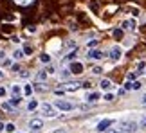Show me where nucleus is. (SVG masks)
I'll return each mask as SVG.
<instances>
[{
    "label": "nucleus",
    "instance_id": "obj_1",
    "mask_svg": "<svg viewBox=\"0 0 146 133\" xmlns=\"http://www.w3.org/2000/svg\"><path fill=\"white\" fill-rule=\"evenodd\" d=\"M40 113L43 115V117H47V119H54V117H58V112H56L54 104H49V103L40 104Z\"/></svg>",
    "mask_w": 146,
    "mask_h": 133
},
{
    "label": "nucleus",
    "instance_id": "obj_2",
    "mask_svg": "<svg viewBox=\"0 0 146 133\" xmlns=\"http://www.w3.org/2000/svg\"><path fill=\"white\" fill-rule=\"evenodd\" d=\"M54 108L60 110V112H70V110L76 108V104L70 103V101H65V99H56V101H54Z\"/></svg>",
    "mask_w": 146,
    "mask_h": 133
},
{
    "label": "nucleus",
    "instance_id": "obj_3",
    "mask_svg": "<svg viewBox=\"0 0 146 133\" xmlns=\"http://www.w3.org/2000/svg\"><path fill=\"white\" fill-rule=\"evenodd\" d=\"M121 58H123V49H121L119 45H114V47L110 49V59H112L114 63H117Z\"/></svg>",
    "mask_w": 146,
    "mask_h": 133
},
{
    "label": "nucleus",
    "instance_id": "obj_4",
    "mask_svg": "<svg viewBox=\"0 0 146 133\" xmlns=\"http://www.w3.org/2000/svg\"><path fill=\"white\" fill-rule=\"evenodd\" d=\"M69 70H70V74H83V70H85V66H83L81 61H70L69 65Z\"/></svg>",
    "mask_w": 146,
    "mask_h": 133
},
{
    "label": "nucleus",
    "instance_id": "obj_5",
    "mask_svg": "<svg viewBox=\"0 0 146 133\" xmlns=\"http://www.w3.org/2000/svg\"><path fill=\"white\" fill-rule=\"evenodd\" d=\"M139 128V124L137 122H123L121 124V133H133V131H137Z\"/></svg>",
    "mask_w": 146,
    "mask_h": 133
},
{
    "label": "nucleus",
    "instance_id": "obj_6",
    "mask_svg": "<svg viewBox=\"0 0 146 133\" xmlns=\"http://www.w3.org/2000/svg\"><path fill=\"white\" fill-rule=\"evenodd\" d=\"M135 27H137V20L135 18H128V20H125L121 24L123 31H135Z\"/></svg>",
    "mask_w": 146,
    "mask_h": 133
},
{
    "label": "nucleus",
    "instance_id": "obj_7",
    "mask_svg": "<svg viewBox=\"0 0 146 133\" xmlns=\"http://www.w3.org/2000/svg\"><path fill=\"white\" fill-rule=\"evenodd\" d=\"M87 58L88 59H94V61H99V59L105 58V54H103V51H99V49H90L88 54H87Z\"/></svg>",
    "mask_w": 146,
    "mask_h": 133
},
{
    "label": "nucleus",
    "instance_id": "obj_8",
    "mask_svg": "<svg viewBox=\"0 0 146 133\" xmlns=\"http://www.w3.org/2000/svg\"><path fill=\"white\" fill-rule=\"evenodd\" d=\"M27 126H29V131H40L43 128V120L42 119H31Z\"/></svg>",
    "mask_w": 146,
    "mask_h": 133
},
{
    "label": "nucleus",
    "instance_id": "obj_9",
    "mask_svg": "<svg viewBox=\"0 0 146 133\" xmlns=\"http://www.w3.org/2000/svg\"><path fill=\"white\" fill-rule=\"evenodd\" d=\"M81 86H83V83H78V81H69V83H65L63 90H65V92H76V90H80Z\"/></svg>",
    "mask_w": 146,
    "mask_h": 133
},
{
    "label": "nucleus",
    "instance_id": "obj_10",
    "mask_svg": "<svg viewBox=\"0 0 146 133\" xmlns=\"http://www.w3.org/2000/svg\"><path fill=\"white\" fill-rule=\"evenodd\" d=\"M112 124H114V120H112V119H103V120H99V122H98L96 130H98V131H106Z\"/></svg>",
    "mask_w": 146,
    "mask_h": 133
},
{
    "label": "nucleus",
    "instance_id": "obj_11",
    "mask_svg": "<svg viewBox=\"0 0 146 133\" xmlns=\"http://www.w3.org/2000/svg\"><path fill=\"white\" fill-rule=\"evenodd\" d=\"M99 92H90V93H87V103H96V101H99Z\"/></svg>",
    "mask_w": 146,
    "mask_h": 133
},
{
    "label": "nucleus",
    "instance_id": "obj_12",
    "mask_svg": "<svg viewBox=\"0 0 146 133\" xmlns=\"http://www.w3.org/2000/svg\"><path fill=\"white\" fill-rule=\"evenodd\" d=\"M11 93L16 95V97H20L22 93H24V88H22L20 85H13V86H11Z\"/></svg>",
    "mask_w": 146,
    "mask_h": 133
},
{
    "label": "nucleus",
    "instance_id": "obj_13",
    "mask_svg": "<svg viewBox=\"0 0 146 133\" xmlns=\"http://www.w3.org/2000/svg\"><path fill=\"white\" fill-rule=\"evenodd\" d=\"M99 88H101V90H110V88H112V81L110 79H101Z\"/></svg>",
    "mask_w": 146,
    "mask_h": 133
},
{
    "label": "nucleus",
    "instance_id": "obj_14",
    "mask_svg": "<svg viewBox=\"0 0 146 133\" xmlns=\"http://www.w3.org/2000/svg\"><path fill=\"white\" fill-rule=\"evenodd\" d=\"M38 106H40V103H38L36 99H31L29 104H27V110H29V112H35V110H36Z\"/></svg>",
    "mask_w": 146,
    "mask_h": 133
},
{
    "label": "nucleus",
    "instance_id": "obj_15",
    "mask_svg": "<svg viewBox=\"0 0 146 133\" xmlns=\"http://www.w3.org/2000/svg\"><path fill=\"white\" fill-rule=\"evenodd\" d=\"M22 88H24V95H25V97L33 95V85H29V83H25V85L22 86Z\"/></svg>",
    "mask_w": 146,
    "mask_h": 133
},
{
    "label": "nucleus",
    "instance_id": "obj_16",
    "mask_svg": "<svg viewBox=\"0 0 146 133\" xmlns=\"http://www.w3.org/2000/svg\"><path fill=\"white\" fill-rule=\"evenodd\" d=\"M24 56H25V52L22 51V49H16V51L13 52V59H16V61H18V59H22Z\"/></svg>",
    "mask_w": 146,
    "mask_h": 133
},
{
    "label": "nucleus",
    "instance_id": "obj_17",
    "mask_svg": "<svg viewBox=\"0 0 146 133\" xmlns=\"http://www.w3.org/2000/svg\"><path fill=\"white\" fill-rule=\"evenodd\" d=\"M20 103H22V99H20V97H16V95H13V97L9 99V104H11V106H13V108L20 106Z\"/></svg>",
    "mask_w": 146,
    "mask_h": 133
},
{
    "label": "nucleus",
    "instance_id": "obj_18",
    "mask_svg": "<svg viewBox=\"0 0 146 133\" xmlns=\"http://www.w3.org/2000/svg\"><path fill=\"white\" fill-rule=\"evenodd\" d=\"M47 76H49V74L45 72V68H43V70H40V72H38V74H36V79L42 83V81H45V79H47Z\"/></svg>",
    "mask_w": 146,
    "mask_h": 133
},
{
    "label": "nucleus",
    "instance_id": "obj_19",
    "mask_svg": "<svg viewBox=\"0 0 146 133\" xmlns=\"http://www.w3.org/2000/svg\"><path fill=\"white\" fill-rule=\"evenodd\" d=\"M65 49H67V51H76V41L74 40H69V41L65 43Z\"/></svg>",
    "mask_w": 146,
    "mask_h": 133
},
{
    "label": "nucleus",
    "instance_id": "obj_20",
    "mask_svg": "<svg viewBox=\"0 0 146 133\" xmlns=\"http://www.w3.org/2000/svg\"><path fill=\"white\" fill-rule=\"evenodd\" d=\"M5 131H7V133H16V126L13 122H7V124H5Z\"/></svg>",
    "mask_w": 146,
    "mask_h": 133
},
{
    "label": "nucleus",
    "instance_id": "obj_21",
    "mask_svg": "<svg viewBox=\"0 0 146 133\" xmlns=\"http://www.w3.org/2000/svg\"><path fill=\"white\" fill-rule=\"evenodd\" d=\"M40 61H42V63H50V56H49L47 52L40 54Z\"/></svg>",
    "mask_w": 146,
    "mask_h": 133
},
{
    "label": "nucleus",
    "instance_id": "obj_22",
    "mask_svg": "<svg viewBox=\"0 0 146 133\" xmlns=\"http://www.w3.org/2000/svg\"><path fill=\"white\" fill-rule=\"evenodd\" d=\"M60 77H61V79H69V77H70V70H61Z\"/></svg>",
    "mask_w": 146,
    "mask_h": 133
},
{
    "label": "nucleus",
    "instance_id": "obj_23",
    "mask_svg": "<svg viewBox=\"0 0 146 133\" xmlns=\"http://www.w3.org/2000/svg\"><path fill=\"white\" fill-rule=\"evenodd\" d=\"M114 38H115V40H121V38H123V29H115L114 31Z\"/></svg>",
    "mask_w": 146,
    "mask_h": 133
},
{
    "label": "nucleus",
    "instance_id": "obj_24",
    "mask_svg": "<svg viewBox=\"0 0 146 133\" xmlns=\"http://www.w3.org/2000/svg\"><path fill=\"white\" fill-rule=\"evenodd\" d=\"M137 76H139V72H130V74L126 76V81H133V79H135Z\"/></svg>",
    "mask_w": 146,
    "mask_h": 133
},
{
    "label": "nucleus",
    "instance_id": "obj_25",
    "mask_svg": "<svg viewBox=\"0 0 146 133\" xmlns=\"http://www.w3.org/2000/svg\"><path fill=\"white\" fill-rule=\"evenodd\" d=\"M35 0H16V4H20V5H31Z\"/></svg>",
    "mask_w": 146,
    "mask_h": 133
},
{
    "label": "nucleus",
    "instance_id": "obj_26",
    "mask_svg": "<svg viewBox=\"0 0 146 133\" xmlns=\"http://www.w3.org/2000/svg\"><path fill=\"white\" fill-rule=\"evenodd\" d=\"M96 45H98V40H88V41H87V47H88V49H94Z\"/></svg>",
    "mask_w": 146,
    "mask_h": 133
},
{
    "label": "nucleus",
    "instance_id": "obj_27",
    "mask_svg": "<svg viewBox=\"0 0 146 133\" xmlns=\"http://www.w3.org/2000/svg\"><path fill=\"white\" fill-rule=\"evenodd\" d=\"M45 72H47V74H49V76H52V74H54V72H56V68H54V66H52V65H47V68H45Z\"/></svg>",
    "mask_w": 146,
    "mask_h": 133
},
{
    "label": "nucleus",
    "instance_id": "obj_28",
    "mask_svg": "<svg viewBox=\"0 0 146 133\" xmlns=\"http://www.w3.org/2000/svg\"><path fill=\"white\" fill-rule=\"evenodd\" d=\"M29 76H31V72H29V70H22V72H20V77H22V79H27Z\"/></svg>",
    "mask_w": 146,
    "mask_h": 133
},
{
    "label": "nucleus",
    "instance_id": "obj_29",
    "mask_svg": "<svg viewBox=\"0 0 146 133\" xmlns=\"http://www.w3.org/2000/svg\"><path fill=\"white\" fill-rule=\"evenodd\" d=\"M92 74H96V76L103 74V68H101V66H94V68H92Z\"/></svg>",
    "mask_w": 146,
    "mask_h": 133
},
{
    "label": "nucleus",
    "instance_id": "obj_30",
    "mask_svg": "<svg viewBox=\"0 0 146 133\" xmlns=\"http://www.w3.org/2000/svg\"><path fill=\"white\" fill-rule=\"evenodd\" d=\"M141 88V81H133L132 83V90H139Z\"/></svg>",
    "mask_w": 146,
    "mask_h": 133
},
{
    "label": "nucleus",
    "instance_id": "obj_31",
    "mask_svg": "<svg viewBox=\"0 0 146 133\" xmlns=\"http://www.w3.org/2000/svg\"><path fill=\"white\" fill-rule=\"evenodd\" d=\"M103 99H105V101H108V103H110V101H114V93H105V97H103Z\"/></svg>",
    "mask_w": 146,
    "mask_h": 133
},
{
    "label": "nucleus",
    "instance_id": "obj_32",
    "mask_svg": "<svg viewBox=\"0 0 146 133\" xmlns=\"http://www.w3.org/2000/svg\"><path fill=\"white\" fill-rule=\"evenodd\" d=\"M132 83H133V81H126V83H125V88H123V90H125V92H126V90H132Z\"/></svg>",
    "mask_w": 146,
    "mask_h": 133
},
{
    "label": "nucleus",
    "instance_id": "obj_33",
    "mask_svg": "<svg viewBox=\"0 0 146 133\" xmlns=\"http://www.w3.org/2000/svg\"><path fill=\"white\" fill-rule=\"evenodd\" d=\"M7 95V90H5V86H0V97H5Z\"/></svg>",
    "mask_w": 146,
    "mask_h": 133
},
{
    "label": "nucleus",
    "instance_id": "obj_34",
    "mask_svg": "<svg viewBox=\"0 0 146 133\" xmlns=\"http://www.w3.org/2000/svg\"><path fill=\"white\" fill-rule=\"evenodd\" d=\"M11 63H13L11 59H4V61H2V65L5 66V68H9V66H11Z\"/></svg>",
    "mask_w": 146,
    "mask_h": 133
},
{
    "label": "nucleus",
    "instance_id": "obj_35",
    "mask_svg": "<svg viewBox=\"0 0 146 133\" xmlns=\"http://www.w3.org/2000/svg\"><path fill=\"white\" fill-rule=\"evenodd\" d=\"M2 106H4V110H7V112H11V110H13V106H11V104H9V103H4V104H2Z\"/></svg>",
    "mask_w": 146,
    "mask_h": 133
},
{
    "label": "nucleus",
    "instance_id": "obj_36",
    "mask_svg": "<svg viewBox=\"0 0 146 133\" xmlns=\"http://www.w3.org/2000/svg\"><path fill=\"white\" fill-rule=\"evenodd\" d=\"M22 51H24V52H25V54H31V52H33V49H31V47H29V45H25V47H24V49H22Z\"/></svg>",
    "mask_w": 146,
    "mask_h": 133
},
{
    "label": "nucleus",
    "instance_id": "obj_37",
    "mask_svg": "<svg viewBox=\"0 0 146 133\" xmlns=\"http://www.w3.org/2000/svg\"><path fill=\"white\" fill-rule=\"evenodd\" d=\"M106 133H119V128H108Z\"/></svg>",
    "mask_w": 146,
    "mask_h": 133
},
{
    "label": "nucleus",
    "instance_id": "obj_38",
    "mask_svg": "<svg viewBox=\"0 0 146 133\" xmlns=\"http://www.w3.org/2000/svg\"><path fill=\"white\" fill-rule=\"evenodd\" d=\"M4 59H5V52L0 51V61H4Z\"/></svg>",
    "mask_w": 146,
    "mask_h": 133
},
{
    "label": "nucleus",
    "instance_id": "obj_39",
    "mask_svg": "<svg viewBox=\"0 0 146 133\" xmlns=\"http://www.w3.org/2000/svg\"><path fill=\"white\" fill-rule=\"evenodd\" d=\"M52 133H67V130H63V128H60V130H54Z\"/></svg>",
    "mask_w": 146,
    "mask_h": 133
},
{
    "label": "nucleus",
    "instance_id": "obj_40",
    "mask_svg": "<svg viewBox=\"0 0 146 133\" xmlns=\"http://www.w3.org/2000/svg\"><path fill=\"white\" fill-rule=\"evenodd\" d=\"M139 126H141V128H146V119H143L141 122H139Z\"/></svg>",
    "mask_w": 146,
    "mask_h": 133
},
{
    "label": "nucleus",
    "instance_id": "obj_41",
    "mask_svg": "<svg viewBox=\"0 0 146 133\" xmlns=\"http://www.w3.org/2000/svg\"><path fill=\"white\" fill-rule=\"evenodd\" d=\"M54 93H56V95H63V93H65V90H56Z\"/></svg>",
    "mask_w": 146,
    "mask_h": 133
},
{
    "label": "nucleus",
    "instance_id": "obj_42",
    "mask_svg": "<svg viewBox=\"0 0 146 133\" xmlns=\"http://www.w3.org/2000/svg\"><path fill=\"white\" fill-rule=\"evenodd\" d=\"M141 103H143L144 106H146V93H144V95H143V99H141Z\"/></svg>",
    "mask_w": 146,
    "mask_h": 133
},
{
    "label": "nucleus",
    "instance_id": "obj_43",
    "mask_svg": "<svg viewBox=\"0 0 146 133\" xmlns=\"http://www.w3.org/2000/svg\"><path fill=\"white\" fill-rule=\"evenodd\" d=\"M2 130H5V124H4V122H0V131H2Z\"/></svg>",
    "mask_w": 146,
    "mask_h": 133
},
{
    "label": "nucleus",
    "instance_id": "obj_44",
    "mask_svg": "<svg viewBox=\"0 0 146 133\" xmlns=\"http://www.w3.org/2000/svg\"><path fill=\"white\" fill-rule=\"evenodd\" d=\"M2 77H4V70H0V79H2Z\"/></svg>",
    "mask_w": 146,
    "mask_h": 133
},
{
    "label": "nucleus",
    "instance_id": "obj_45",
    "mask_svg": "<svg viewBox=\"0 0 146 133\" xmlns=\"http://www.w3.org/2000/svg\"><path fill=\"white\" fill-rule=\"evenodd\" d=\"M144 76H146V68H144Z\"/></svg>",
    "mask_w": 146,
    "mask_h": 133
},
{
    "label": "nucleus",
    "instance_id": "obj_46",
    "mask_svg": "<svg viewBox=\"0 0 146 133\" xmlns=\"http://www.w3.org/2000/svg\"><path fill=\"white\" fill-rule=\"evenodd\" d=\"M16 133H22V131H16Z\"/></svg>",
    "mask_w": 146,
    "mask_h": 133
},
{
    "label": "nucleus",
    "instance_id": "obj_47",
    "mask_svg": "<svg viewBox=\"0 0 146 133\" xmlns=\"http://www.w3.org/2000/svg\"><path fill=\"white\" fill-rule=\"evenodd\" d=\"M15 2H16V0H15Z\"/></svg>",
    "mask_w": 146,
    "mask_h": 133
}]
</instances>
